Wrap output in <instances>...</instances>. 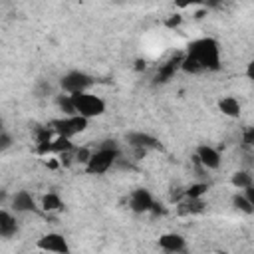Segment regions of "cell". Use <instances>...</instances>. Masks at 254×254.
<instances>
[{
  "instance_id": "cell-7",
  "label": "cell",
  "mask_w": 254,
  "mask_h": 254,
  "mask_svg": "<svg viewBox=\"0 0 254 254\" xmlns=\"http://www.w3.org/2000/svg\"><path fill=\"white\" fill-rule=\"evenodd\" d=\"M155 196L151 194V190L149 189H145V187H139V189H135L131 194H129V208L133 210V212H137V214H147V212H151L153 210V206H155Z\"/></svg>"
},
{
  "instance_id": "cell-20",
  "label": "cell",
  "mask_w": 254,
  "mask_h": 254,
  "mask_svg": "<svg viewBox=\"0 0 254 254\" xmlns=\"http://www.w3.org/2000/svg\"><path fill=\"white\" fill-rule=\"evenodd\" d=\"M232 206H234L236 210L244 212V214H254V204H252L242 192H236V194L232 196Z\"/></svg>"
},
{
  "instance_id": "cell-9",
  "label": "cell",
  "mask_w": 254,
  "mask_h": 254,
  "mask_svg": "<svg viewBox=\"0 0 254 254\" xmlns=\"http://www.w3.org/2000/svg\"><path fill=\"white\" fill-rule=\"evenodd\" d=\"M36 246L44 252H56V254H67L69 252V244L67 238L60 232H48L42 238H38Z\"/></svg>"
},
{
  "instance_id": "cell-5",
  "label": "cell",
  "mask_w": 254,
  "mask_h": 254,
  "mask_svg": "<svg viewBox=\"0 0 254 254\" xmlns=\"http://www.w3.org/2000/svg\"><path fill=\"white\" fill-rule=\"evenodd\" d=\"M95 83V79L81 71V69H69L67 73L62 75L60 87L64 93H79V91H89V87Z\"/></svg>"
},
{
  "instance_id": "cell-10",
  "label": "cell",
  "mask_w": 254,
  "mask_h": 254,
  "mask_svg": "<svg viewBox=\"0 0 254 254\" xmlns=\"http://www.w3.org/2000/svg\"><path fill=\"white\" fill-rule=\"evenodd\" d=\"M10 206H12L14 212H20V214L36 212V210H38L36 198H34L32 192H28V190H16V192L10 196Z\"/></svg>"
},
{
  "instance_id": "cell-11",
  "label": "cell",
  "mask_w": 254,
  "mask_h": 254,
  "mask_svg": "<svg viewBox=\"0 0 254 254\" xmlns=\"http://www.w3.org/2000/svg\"><path fill=\"white\" fill-rule=\"evenodd\" d=\"M159 248L169 254H179L187 250V238L179 232H165L159 236Z\"/></svg>"
},
{
  "instance_id": "cell-26",
  "label": "cell",
  "mask_w": 254,
  "mask_h": 254,
  "mask_svg": "<svg viewBox=\"0 0 254 254\" xmlns=\"http://www.w3.org/2000/svg\"><path fill=\"white\" fill-rule=\"evenodd\" d=\"M220 4H222V0H204L202 6H204V8H218Z\"/></svg>"
},
{
  "instance_id": "cell-14",
  "label": "cell",
  "mask_w": 254,
  "mask_h": 254,
  "mask_svg": "<svg viewBox=\"0 0 254 254\" xmlns=\"http://www.w3.org/2000/svg\"><path fill=\"white\" fill-rule=\"evenodd\" d=\"M181 60H183V56H177V58H173V60H169L167 64H163L161 67H159V71H157V81L159 83H165V81H169L173 75H175V71L181 67Z\"/></svg>"
},
{
  "instance_id": "cell-4",
  "label": "cell",
  "mask_w": 254,
  "mask_h": 254,
  "mask_svg": "<svg viewBox=\"0 0 254 254\" xmlns=\"http://www.w3.org/2000/svg\"><path fill=\"white\" fill-rule=\"evenodd\" d=\"M89 125V119L81 117V115H62L58 119H52L50 121V127L54 131V135H62V137H67V139H73L75 135L83 133Z\"/></svg>"
},
{
  "instance_id": "cell-27",
  "label": "cell",
  "mask_w": 254,
  "mask_h": 254,
  "mask_svg": "<svg viewBox=\"0 0 254 254\" xmlns=\"http://www.w3.org/2000/svg\"><path fill=\"white\" fill-rule=\"evenodd\" d=\"M252 139H254V131H252V129H248V131H246V135H244V145H252Z\"/></svg>"
},
{
  "instance_id": "cell-6",
  "label": "cell",
  "mask_w": 254,
  "mask_h": 254,
  "mask_svg": "<svg viewBox=\"0 0 254 254\" xmlns=\"http://www.w3.org/2000/svg\"><path fill=\"white\" fill-rule=\"evenodd\" d=\"M125 143L137 153V155H145L151 149H159V139L153 137L151 133L145 131H127L125 133Z\"/></svg>"
},
{
  "instance_id": "cell-21",
  "label": "cell",
  "mask_w": 254,
  "mask_h": 254,
  "mask_svg": "<svg viewBox=\"0 0 254 254\" xmlns=\"http://www.w3.org/2000/svg\"><path fill=\"white\" fill-rule=\"evenodd\" d=\"M208 183H194V185H190L187 190H185V196H189V198H202L206 192H208Z\"/></svg>"
},
{
  "instance_id": "cell-17",
  "label": "cell",
  "mask_w": 254,
  "mask_h": 254,
  "mask_svg": "<svg viewBox=\"0 0 254 254\" xmlns=\"http://www.w3.org/2000/svg\"><path fill=\"white\" fill-rule=\"evenodd\" d=\"M230 185H232L234 189H238V190H244L246 187H252V185H254L252 173H250V171H236V173H232Z\"/></svg>"
},
{
  "instance_id": "cell-24",
  "label": "cell",
  "mask_w": 254,
  "mask_h": 254,
  "mask_svg": "<svg viewBox=\"0 0 254 254\" xmlns=\"http://www.w3.org/2000/svg\"><path fill=\"white\" fill-rule=\"evenodd\" d=\"M173 2H175V6L181 8V10L192 8V6H202V4H204V0H173Z\"/></svg>"
},
{
  "instance_id": "cell-13",
  "label": "cell",
  "mask_w": 254,
  "mask_h": 254,
  "mask_svg": "<svg viewBox=\"0 0 254 254\" xmlns=\"http://www.w3.org/2000/svg\"><path fill=\"white\" fill-rule=\"evenodd\" d=\"M218 111H220L222 115L234 119V117H240L242 105H240V101H238L234 95H224V97L218 99Z\"/></svg>"
},
{
  "instance_id": "cell-22",
  "label": "cell",
  "mask_w": 254,
  "mask_h": 254,
  "mask_svg": "<svg viewBox=\"0 0 254 254\" xmlns=\"http://www.w3.org/2000/svg\"><path fill=\"white\" fill-rule=\"evenodd\" d=\"M12 145H14V139H12V135H10L6 129H2V131H0V153L8 151Z\"/></svg>"
},
{
  "instance_id": "cell-28",
  "label": "cell",
  "mask_w": 254,
  "mask_h": 254,
  "mask_svg": "<svg viewBox=\"0 0 254 254\" xmlns=\"http://www.w3.org/2000/svg\"><path fill=\"white\" fill-rule=\"evenodd\" d=\"M4 129V119H2V115H0V131Z\"/></svg>"
},
{
  "instance_id": "cell-3",
  "label": "cell",
  "mask_w": 254,
  "mask_h": 254,
  "mask_svg": "<svg viewBox=\"0 0 254 254\" xmlns=\"http://www.w3.org/2000/svg\"><path fill=\"white\" fill-rule=\"evenodd\" d=\"M71 95V101H73V107H75V113L85 117V119H95V117H101L105 113V101L95 95V93H89V91H79V93H69Z\"/></svg>"
},
{
  "instance_id": "cell-15",
  "label": "cell",
  "mask_w": 254,
  "mask_h": 254,
  "mask_svg": "<svg viewBox=\"0 0 254 254\" xmlns=\"http://www.w3.org/2000/svg\"><path fill=\"white\" fill-rule=\"evenodd\" d=\"M206 208L204 200L202 198H189L185 196V200L179 202V212L181 214H196V212H202Z\"/></svg>"
},
{
  "instance_id": "cell-8",
  "label": "cell",
  "mask_w": 254,
  "mask_h": 254,
  "mask_svg": "<svg viewBox=\"0 0 254 254\" xmlns=\"http://www.w3.org/2000/svg\"><path fill=\"white\" fill-rule=\"evenodd\" d=\"M194 161L206 169V171H216L220 169V163H222V157L218 153V149H214L212 145H198L196 147V153H194Z\"/></svg>"
},
{
  "instance_id": "cell-2",
  "label": "cell",
  "mask_w": 254,
  "mask_h": 254,
  "mask_svg": "<svg viewBox=\"0 0 254 254\" xmlns=\"http://www.w3.org/2000/svg\"><path fill=\"white\" fill-rule=\"evenodd\" d=\"M119 159H121V151L115 145V141H105L95 151H91V155L85 163V173L87 175H105L109 169H113L117 165Z\"/></svg>"
},
{
  "instance_id": "cell-19",
  "label": "cell",
  "mask_w": 254,
  "mask_h": 254,
  "mask_svg": "<svg viewBox=\"0 0 254 254\" xmlns=\"http://www.w3.org/2000/svg\"><path fill=\"white\" fill-rule=\"evenodd\" d=\"M56 105L58 109L64 113V115H75V107H73V101H71V95L69 93H60L56 95Z\"/></svg>"
},
{
  "instance_id": "cell-23",
  "label": "cell",
  "mask_w": 254,
  "mask_h": 254,
  "mask_svg": "<svg viewBox=\"0 0 254 254\" xmlns=\"http://www.w3.org/2000/svg\"><path fill=\"white\" fill-rule=\"evenodd\" d=\"M75 151V155H73V159H75V163H87V159H89V155H91V151L87 149V147H81V149H73Z\"/></svg>"
},
{
  "instance_id": "cell-1",
  "label": "cell",
  "mask_w": 254,
  "mask_h": 254,
  "mask_svg": "<svg viewBox=\"0 0 254 254\" xmlns=\"http://www.w3.org/2000/svg\"><path fill=\"white\" fill-rule=\"evenodd\" d=\"M220 64V44L214 38H196L187 46V52L181 60V69L190 75L204 71H218Z\"/></svg>"
},
{
  "instance_id": "cell-25",
  "label": "cell",
  "mask_w": 254,
  "mask_h": 254,
  "mask_svg": "<svg viewBox=\"0 0 254 254\" xmlns=\"http://www.w3.org/2000/svg\"><path fill=\"white\" fill-rule=\"evenodd\" d=\"M181 22H183V16H181V14H173L165 24H167V28H177Z\"/></svg>"
},
{
  "instance_id": "cell-12",
  "label": "cell",
  "mask_w": 254,
  "mask_h": 254,
  "mask_svg": "<svg viewBox=\"0 0 254 254\" xmlns=\"http://www.w3.org/2000/svg\"><path fill=\"white\" fill-rule=\"evenodd\" d=\"M18 234V220L10 210L0 208V238H12Z\"/></svg>"
},
{
  "instance_id": "cell-18",
  "label": "cell",
  "mask_w": 254,
  "mask_h": 254,
  "mask_svg": "<svg viewBox=\"0 0 254 254\" xmlns=\"http://www.w3.org/2000/svg\"><path fill=\"white\" fill-rule=\"evenodd\" d=\"M71 149H73V143L67 137L56 135L50 141V155H60V153H65V151H71Z\"/></svg>"
},
{
  "instance_id": "cell-16",
  "label": "cell",
  "mask_w": 254,
  "mask_h": 254,
  "mask_svg": "<svg viewBox=\"0 0 254 254\" xmlns=\"http://www.w3.org/2000/svg\"><path fill=\"white\" fill-rule=\"evenodd\" d=\"M42 210L46 212H58V210H64V200L60 198L58 192H48L42 196V202H40Z\"/></svg>"
}]
</instances>
